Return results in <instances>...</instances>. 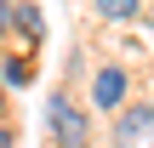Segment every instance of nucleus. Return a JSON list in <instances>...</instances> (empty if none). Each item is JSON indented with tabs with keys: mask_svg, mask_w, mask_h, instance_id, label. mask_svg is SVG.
<instances>
[{
	"mask_svg": "<svg viewBox=\"0 0 154 148\" xmlns=\"http://www.w3.org/2000/svg\"><path fill=\"white\" fill-rule=\"evenodd\" d=\"M0 148H11V131H0Z\"/></svg>",
	"mask_w": 154,
	"mask_h": 148,
	"instance_id": "8",
	"label": "nucleus"
},
{
	"mask_svg": "<svg viewBox=\"0 0 154 148\" xmlns=\"http://www.w3.org/2000/svg\"><path fill=\"white\" fill-rule=\"evenodd\" d=\"M11 17H17V0H0V34L11 29Z\"/></svg>",
	"mask_w": 154,
	"mask_h": 148,
	"instance_id": "7",
	"label": "nucleus"
},
{
	"mask_svg": "<svg viewBox=\"0 0 154 148\" xmlns=\"http://www.w3.org/2000/svg\"><path fill=\"white\" fill-rule=\"evenodd\" d=\"M91 6H97V11H103V17H109V23H131V17H137V11H143V6H137V0H91Z\"/></svg>",
	"mask_w": 154,
	"mask_h": 148,
	"instance_id": "4",
	"label": "nucleus"
},
{
	"mask_svg": "<svg viewBox=\"0 0 154 148\" xmlns=\"http://www.w3.org/2000/svg\"><path fill=\"white\" fill-rule=\"evenodd\" d=\"M154 137V108H120V120H114V143L120 148H137Z\"/></svg>",
	"mask_w": 154,
	"mask_h": 148,
	"instance_id": "2",
	"label": "nucleus"
},
{
	"mask_svg": "<svg viewBox=\"0 0 154 148\" xmlns=\"http://www.w3.org/2000/svg\"><path fill=\"white\" fill-rule=\"evenodd\" d=\"M17 23H23L29 40H40V29H46V23H40V6H17Z\"/></svg>",
	"mask_w": 154,
	"mask_h": 148,
	"instance_id": "5",
	"label": "nucleus"
},
{
	"mask_svg": "<svg viewBox=\"0 0 154 148\" xmlns=\"http://www.w3.org/2000/svg\"><path fill=\"white\" fill-rule=\"evenodd\" d=\"M91 103L97 108H120L126 103V68H97V80H91Z\"/></svg>",
	"mask_w": 154,
	"mask_h": 148,
	"instance_id": "3",
	"label": "nucleus"
},
{
	"mask_svg": "<svg viewBox=\"0 0 154 148\" xmlns=\"http://www.w3.org/2000/svg\"><path fill=\"white\" fill-rule=\"evenodd\" d=\"M46 125L57 131V143H63V148H86V143H91V120H86V108L69 103L63 91L46 103Z\"/></svg>",
	"mask_w": 154,
	"mask_h": 148,
	"instance_id": "1",
	"label": "nucleus"
},
{
	"mask_svg": "<svg viewBox=\"0 0 154 148\" xmlns=\"http://www.w3.org/2000/svg\"><path fill=\"white\" fill-rule=\"evenodd\" d=\"M0 108H6V80H0Z\"/></svg>",
	"mask_w": 154,
	"mask_h": 148,
	"instance_id": "9",
	"label": "nucleus"
},
{
	"mask_svg": "<svg viewBox=\"0 0 154 148\" xmlns=\"http://www.w3.org/2000/svg\"><path fill=\"white\" fill-rule=\"evenodd\" d=\"M29 74H34L29 63H6V68H0V80H6V86H29Z\"/></svg>",
	"mask_w": 154,
	"mask_h": 148,
	"instance_id": "6",
	"label": "nucleus"
}]
</instances>
